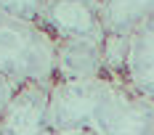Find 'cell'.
<instances>
[{
	"label": "cell",
	"mask_w": 154,
	"mask_h": 135,
	"mask_svg": "<svg viewBox=\"0 0 154 135\" xmlns=\"http://www.w3.org/2000/svg\"><path fill=\"white\" fill-rule=\"evenodd\" d=\"M51 85L27 82L14 88L5 109L0 111V135H48Z\"/></svg>",
	"instance_id": "4"
},
{
	"label": "cell",
	"mask_w": 154,
	"mask_h": 135,
	"mask_svg": "<svg viewBox=\"0 0 154 135\" xmlns=\"http://www.w3.org/2000/svg\"><path fill=\"white\" fill-rule=\"evenodd\" d=\"M120 77L101 74L91 80H59L51 85L48 122L51 130H82L96 124Z\"/></svg>",
	"instance_id": "2"
},
{
	"label": "cell",
	"mask_w": 154,
	"mask_h": 135,
	"mask_svg": "<svg viewBox=\"0 0 154 135\" xmlns=\"http://www.w3.org/2000/svg\"><path fill=\"white\" fill-rule=\"evenodd\" d=\"M48 135H98L91 127H82V130H51Z\"/></svg>",
	"instance_id": "11"
},
{
	"label": "cell",
	"mask_w": 154,
	"mask_h": 135,
	"mask_svg": "<svg viewBox=\"0 0 154 135\" xmlns=\"http://www.w3.org/2000/svg\"><path fill=\"white\" fill-rule=\"evenodd\" d=\"M122 80L130 90L154 101V19L128 37Z\"/></svg>",
	"instance_id": "6"
},
{
	"label": "cell",
	"mask_w": 154,
	"mask_h": 135,
	"mask_svg": "<svg viewBox=\"0 0 154 135\" xmlns=\"http://www.w3.org/2000/svg\"><path fill=\"white\" fill-rule=\"evenodd\" d=\"M98 135H154V101L120 80L93 124Z\"/></svg>",
	"instance_id": "3"
},
{
	"label": "cell",
	"mask_w": 154,
	"mask_h": 135,
	"mask_svg": "<svg viewBox=\"0 0 154 135\" xmlns=\"http://www.w3.org/2000/svg\"><path fill=\"white\" fill-rule=\"evenodd\" d=\"M11 93H14V85H8L5 80H0V111L5 109L8 98H11Z\"/></svg>",
	"instance_id": "10"
},
{
	"label": "cell",
	"mask_w": 154,
	"mask_h": 135,
	"mask_svg": "<svg viewBox=\"0 0 154 135\" xmlns=\"http://www.w3.org/2000/svg\"><path fill=\"white\" fill-rule=\"evenodd\" d=\"M109 74L104 64V43L96 40H56V82L91 80Z\"/></svg>",
	"instance_id": "7"
},
{
	"label": "cell",
	"mask_w": 154,
	"mask_h": 135,
	"mask_svg": "<svg viewBox=\"0 0 154 135\" xmlns=\"http://www.w3.org/2000/svg\"><path fill=\"white\" fill-rule=\"evenodd\" d=\"M88 3H98V0H88Z\"/></svg>",
	"instance_id": "12"
},
{
	"label": "cell",
	"mask_w": 154,
	"mask_h": 135,
	"mask_svg": "<svg viewBox=\"0 0 154 135\" xmlns=\"http://www.w3.org/2000/svg\"><path fill=\"white\" fill-rule=\"evenodd\" d=\"M0 80L8 85L56 82V37L35 21L0 16Z\"/></svg>",
	"instance_id": "1"
},
{
	"label": "cell",
	"mask_w": 154,
	"mask_h": 135,
	"mask_svg": "<svg viewBox=\"0 0 154 135\" xmlns=\"http://www.w3.org/2000/svg\"><path fill=\"white\" fill-rule=\"evenodd\" d=\"M56 40H96L104 43V24L98 3L88 0H51L40 19Z\"/></svg>",
	"instance_id": "5"
},
{
	"label": "cell",
	"mask_w": 154,
	"mask_h": 135,
	"mask_svg": "<svg viewBox=\"0 0 154 135\" xmlns=\"http://www.w3.org/2000/svg\"><path fill=\"white\" fill-rule=\"evenodd\" d=\"M48 3L51 0H0V16L16 19V21H35V24H40Z\"/></svg>",
	"instance_id": "9"
},
{
	"label": "cell",
	"mask_w": 154,
	"mask_h": 135,
	"mask_svg": "<svg viewBox=\"0 0 154 135\" xmlns=\"http://www.w3.org/2000/svg\"><path fill=\"white\" fill-rule=\"evenodd\" d=\"M98 14L106 34L130 37L154 19V0H98Z\"/></svg>",
	"instance_id": "8"
}]
</instances>
